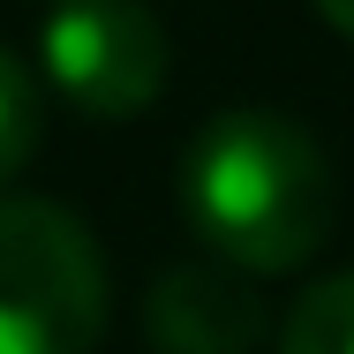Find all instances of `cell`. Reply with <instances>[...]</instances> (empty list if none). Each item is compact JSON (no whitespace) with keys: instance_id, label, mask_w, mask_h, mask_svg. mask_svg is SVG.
I'll return each instance as SVG.
<instances>
[{"instance_id":"obj_1","label":"cell","mask_w":354,"mask_h":354,"mask_svg":"<svg viewBox=\"0 0 354 354\" xmlns=\"http://www.w3.org/2000/svg\"><path fill=\"white\" fill-rule=\"evenodd\" d=\"M332 158L286 113L234 106L196 129L181 158V212L204 249L241 272H294L332 234Z\"/></svg>"},{"instance_id":"obj_2","label":"cell","mask_w":354,"mask_h":354,"mask_svg":"<svg viewBox=\"0 0 354 354\" xmlns=\"http://www.w3.org/2000/svg\"><path fill=\"white\" fill-rule=\"evenodd\" d=\"M106 332V257L46 196H0V354H91Z\"/></svg>"},{"instance_id":"obj_3","label":"cell","mask_w":354,"mask_h":354,"mask_svg":"<svg viewBox=\"0 0 354 354\" xmlns=\"http://www.w3.org/2000/svg\"><path fill=\"white\" fill-rule=\"evenodd\" d=\"M38 46L46 83L98 121H129L166 91V30L143 0H61Z\"/></svg>"},{"instance_id":"obj_4","label":"cell","mask_w":354,"mask_h":354,"mask_svg":"<svg viewBox=\"0 0 354 354\" xmlns=\"http://www.w3.org/2000/svg\"><path fill=\"white\" fill-rule=\"evenodd\" d=\"M143 332L158 354H249L272 332V309L257 294V272H241L226 257H189L151 279Z\"/></svg>"},{"instance_id":"obj_5","label":"cell","mask_w":354,"mask_h":354,"mask_svg":"<svg viewBox=\"0 0 354 354\" xmlns=\"http://www.w3.org/2000/svg\"><path fill=\"white\" fill-rule=\"evenodd\" d=\"M279 354H354V272L317 279L294 309H286Z\"/></svg>"},{"instance_id":"obj_6","label":"cell","mask_w":354,"mask_h":354,"mask_svg":"<svg viewBox=\"0 0 354 354\" xmlns=\"http://www.w3.org/2000/svg\"><path fill=\"white\" fill-rule=\"evenodd\" d=\"M38 136H46V98H38V75L23 68L8 46H0V189L30 166Z\"/></svg>"},{"instance_id":"obj_7","label":"cell","mask_w":354,"mask_h":354,"mask_svg":"<svg viewBox=\"0 0 354 354\" xmlns=\"http://www.w3.org/2000/svg\"><path fill=\"white\" fill-rule=\"evenodd\" d=\"M317 15H324L339 38H354V0H317Z\"/></svg>"}]
</instances>
